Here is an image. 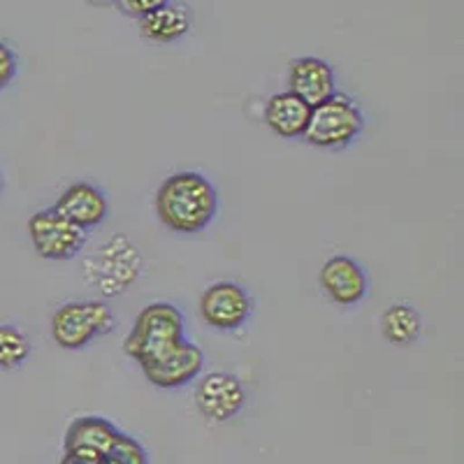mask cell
I'll return each mask as SVG.
<instances>
[{
	"instance_id": "obj_7",
	"label": "cell",
	"mask_w": 464,
	"mask_h": 464,
	"mask_svg": "<svg viewBox=\"0 0 464 464\" xmlns=\"http://www.w3.org/2000/svg\"><path fill=\"white\" fill-rule=\"evenodd\" d=\"M256 302L237 281H217L200 297V316L217 333H239L251 321Z\"/></svg>"
},
{
	"instance_id": "obj_2",
	"label": "cell",
	"mask_w": 464,
	"mask_h": 464,
	"mask_svg": "<svg viewBox=\"0 0 464 464\" xmlns=\"http://www.w3.org/2000/svg\"><path fill=\"white\" fill-rule=\"evenodd\" d=\"M181 342H186L184 314L169 302H153L138 314L123 342V351L142 367L163 358Z\"/></svg>"
},
{
	"instance_id": "obj_3",
	"label": "cell",
	"mask_w": 464,
	"mask_h": 464,
	"mask_svg": "<svg viewBox=\"0 0 464 464\" xmlns=\"http://www.w3.org/2000/svg\"><path fill=\"white\" fill-rule=\"evenodd\" d=\"M367 116L362 107L346 93H334L327 101L312 107L306 123L304 142L321 151H343L362 138Z\"/></svg>"
},
{
	"instance_id": "obj_17",
	"label": "cell",
	"mask_w": 464,
	"mask_h": 464,
	"mask_svg": "<svg viewBox=\"0 0 464 464\" xmlns=\"http://www.w3.org/2000/svg\"><path fill=\"white\" fill-rule=\"evenodd\" d=\"M31 355V339L16 325H0V370H19Z\"/></svg>"
},
{
	"instance_id": "obj_15",
	"label": "cell",
	"mask_w": 464,
	"mask_h": 464,
	"mask_svg": "<svg viewBox=\"0 0 464 464\" xmlns=\"http://www.w3.org/2000/svg\"><path fill=\"white\" fill-rule=\"evenodd\" d=\"M144 40L156 44H174L184 40L193 28V12L184 3L169 0L168 5L153 10L151 14L138 19Z\"/></svg>"
},
{
	"instance_id": "obj_23",
	"label": "cell",
	"mask_w": 464,
	"mask_h": 464,
	"mask_svg": "<svg viewBox=\"0 0 464 464\" xmlns=\"http://www.w3.org/2000/svg\"><path fill=\"white\" fill-rule=\"evenodd\" d=\"M3 188H5V181H3V174H0V196H3Z\"/></svg>"
},
{
	"instance_id": "obj_20",
	"label": "cell",
	"mask_w": 464,
	"mask_h": 464,
	"mask_svg": "<svg viewBox=\"0 0 464 464\" xmlns=\"http://www.w3.org/2000/svg\"><path fill=\"white\" fill-rule=\"evenodd\" d=\"M16 70H19V61H16V53L7 47L3 40H0V91H5L7 86L14 82Z\"/></svg>"
},
{
	"instance_id": "obj_14",
	"label": "cell",
	"mask_w": 464,
	"mask_h": 464,
	"mask_svg": "<svg viewBox=\"0 0 464 464\" xmlns=\"http://www.w3.org/2000/svg\"><path fill=\"white\" fill-rule=\"evenodd\" d=\"M312 116V107L290 91L275 93L265 102V123L276 138L281 140H302L304 138L306 123Z\"/></svg>"
},
{
	"instance_id": "obj_13",
	"label": "cell",
	"mask_w": 464,
	"mask_h": 464,
	"mask_svg": "<svg viewBox=\"0 0 464 464\" xmlns=\"http://www.w3.org/2000/svg\"><path fill=\"white\" fill-rule=\"evenodd\" d=\"M119 434L121 432L107 418L82 416L74 422H70L63 439V453L82 455V458L102 462L111 453V449H114Z\"/></svg>"
},
{
	"instance_id": "obj_4",
	"label": "cell",
	"mask_w": 464,
	"mask_h": 464,
	"mask_svg": "<svg viewBox=\"0 0 464 464\" xmlns=\"http://www.w3.org/2000/svg\"><path fill=\"white\" fill-rule=\"evenodd\" d=\"M116 316L101 300L65 302L52 316V339L63 351H82L110 334Z\"/></svg>"
},
{
	"instance_id": "obj_11",
	"label": "cell",
	"mask_w": 464,
	"mask_h": 464,
	"mask_svg": "<svg viewBox=\"0 0 464 464\" xmlns=\"http://www.w3.org/2000/svg\"><path fill=\"white\" fill-rule=\"evenodd\" d=\"M53 209L86 232L107 221L110 200L101 186L91 184V181H74L58 196Z\"/></svg>"
},
{
	"instance_id": "obj_21",
	"label": "cell",
	"mask_w": 464,
	"mask_h": 464,
	"mask_svg": "<svg viewBox=\"0 0 464 464\" xmlns=\"http://www.w3.org/2000/svg\"><path fill=\"white\" fill-rule=\"evenodd\" d=\"M58 464H101V462H98V459H91V458H82V455L63 453V458H61V462Z\"/></svg>"
},
{
	"instance_id": "obj_10",
	"label": "cell",
	"mask_w": 464,
	"mask_h": 464,
	"mask_svg": "<svg viewBox=\"0 0 464 464\" xmlns=\"http://www.w3.org/2000/svg\"><path fill=\"white\" fill-rule=\"evenodd\" d=\"M202 370H205V353L200 351V346L190 343L188 339L172 348L163 358L142 364L144 379L163 391H177V388L193 383L196 379H200Z\"/></svg>"
},
{
	"instance_id": "obj_9",
	"label": "cell",
	"mask_w": 464,
	"mask_h": 464,
	"mask_svg": "<svg viewBox=\"0 0 464 464\" xmlns=\"http://www.w3.org/2000/svg\"><path fill=\"white\" fill-rule=\"evenodd\" d=\"M323 293L333 304L351 309L367 300L370 295V276L362 265L351 256H333L327 258L318 275Z\"/></svg>"
},
{
	"instance_id": "obj_8",
	"label": "cell",
	"mask_w": 464,
	"mask_h": 464,
	"mask_svg": "<svg viewBox=\"0 0 464 464\" xmlns=\"http://www.w3.org/2000/svg\"><path fill=\"white\" fill-rule=\"evenodd\" d=\"M196 406L202 418L223 425L242 413L246 406V388L235 374L209 372L196 385Z\"/></svg>"
},
{
	"instance_id": "obj_12",
	"label": "cell",
	"mask_w": 464,
	"mask_h": 464,
	"mask_svg": "<svg viewBox=\"0 0 464 464\" xmlns=\"http://www.w3.org/2000/svg\"><path fill=\"white\" fill-rule=\"evenodd\" d=\"M288 91L302 98L309 107H316L318 102L337 93V74H334L333 65L323 58H295L288 65Z\"/></svg>"
},
{
	"instance_id": "obj_5",
	"label": "cell",
	"mask_w": 464,
	"mask_h": 464,
	"mask_svg": "<svg viewBox=\"0 0 464 464\" xmlns=\"http://www.w3.org/2000/svg\"><path fill=\"white\" fill-rule=\"evenodd\" d=\"M140 272H142V254L130 239L121 235L102 244L84 265L86 281L107 297L126 293L128 285L138 281Z\"/></svg>"
},
{
	"instance_id": "obj_16",
	"label": "cell",
	"mask_w": 464,
	"mask_h": 464,
	"mask_svg": "<svg viewBox=\"0 0 464 464\" xmlns=\"http://www.w3.org/2000/svg\"><path fill=\"white\" fill-rule=\"evenodd\" d=\"M381 334L395 346H411L422 334V316L406 302H395L381 316Z\"/></svg>"
},
{
	"instance_id": "obj_19",
	"label": "cell",
	"mask_w": 464,
	"mask_h": 464,
	"mask_svg": "<svg viewBox=\"0 0 464 464\" xmlns=\"http://www.w3.org/2000/svg\"><path fill=\"white\" fill-rule=\"evenodd\" d=\"M169 0H114V5L119 7V12L130 19H142V16L151 14L153 10L168 5Z\"/></svg>"
},
{
	"instance_id": "obj_1",
	"label": "cell",
	"mask_w": 464,
	"mask_h": 464,
	"mask_svg": "<svg viewBox=\"0 0 464 464\" xmlns=\"http://www.w3.org/2000/svg\"><path fill=\"white\" fill-rule=\"evenodd\" d=\"M156 217L174 235L193 237L214 223L218 190L202 172L181 169L169 174L156 190Z\"/></svg>"
},
{
	"instance_id": "obj_18",
	"label": "cell",
	"mask_w": 464,
	"mask_h": 464,
	"mask_svg": "<svg viewBox=\"0 0 464 464\" xmlns=\"http://www.w3.org/2000/svg\"><path fill=\"white\" fill-rule=\"evenodd\" d=\"M107 458L114 459L116 464H149V455L142 443L123 432L119 434L114 449H111V453Z\"/></svg>"
},
{
	"instance_id": "obj_6",
	"label": "cell",
	"mask_w": 464,
	"mask_h": 464,
	"mask_svg": "<svg viewBox=\"0 0 464 464\" xmlns=\"http://www.w3.org/2000/svg\"><path fill=\"white\" fill-rule=\"evenodd\" d=\"M28 237L35 254L49 263L77 258L86 246V232L61 217L53 207L28 218Z\"/></svg>"
},
{
	"instance_id": "obj_22",
	"label": "cell",
	"mask_w": 464,
	"mask_h": 464,
	"mask_svg": "<svg viewBox=\"0 0 464 464\" xmlns=\"http://www.w3.org/2000/svg\"><path fill=\"white\" fill-rule=\"evenodd\" d=\"M89 5H95V7H107L110 3H114V0H86Z\"/></svg>"
}]
</instances>
